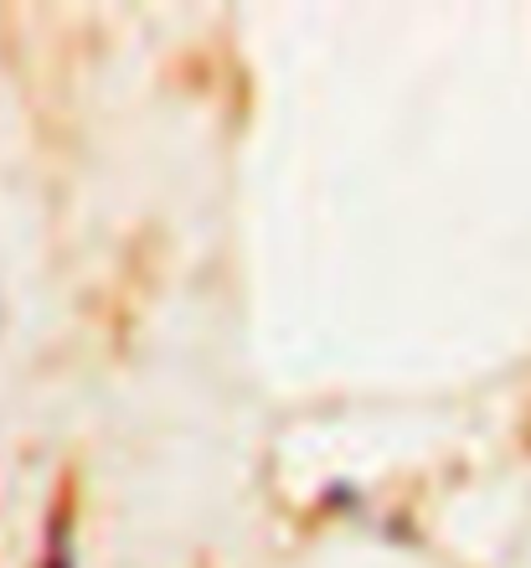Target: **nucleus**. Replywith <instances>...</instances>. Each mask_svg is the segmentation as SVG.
Here are the masks:
<instances>
[{"instance_id":"obj_1","label":"nucleus","mask_w":531,"mask_h":568,"mask_svg":"<svg viewBox=\"0 0 531 568\" xmlns=\"http://www.w3.org/2000/svg\"><path fill=\"white\" fill-rule=\"evenodd\" d=\"M42 568H78V554H73V517H68V507H58L52 517H47Z\"/></svg>"}]
</instances>
